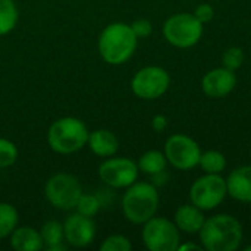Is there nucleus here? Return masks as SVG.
<instances>
[{"label": "nucleus", "mask_w": 251, "mask_h": 251, "mask_svg": "<svg viewBox=\"0 0 251 251\" xmlns=\"http://www.w3.org/2000/svg\"><path fill=\"white\" fill-rule=\"evenodd\" d=\"M200 244L207 251H235L241 247L244 229L241 222L228 213L206 218L199 232Z\"/></svg>", "instance_id": "f257e3e1"}, {"label": "nucleus", "mask_w": 251, "mask_h": 251, "mask_svg": "<svg viewBox=\"0 0 251 251\" xmlns=\"http://www.w3.org/2000/svg\"><path fill=\"white\" fill-rule=\"evenodd\" d=\"M138 46V38L129 24H109L99 35L97 47L101 59L109 65H124L128 62Z\"/></svg>", "instance_id": "f03ea898"}, {"label": "nucleus", "mask_w": 251, "mask_h": 251, "mask_svg": "<svg viewBox=\"0 0 251 251\" xmlns=\"http://www.w3.org/2000/svg\"><path fill=\"white\" fill-rule=\"evenodd\" d=\"M160 197L156 185L144 181H135L125 188L122 197V213L125 219L134 225H143L156 216Z\"/></svg>", "instance_id": "7ed1b4c3"}, {"label": "nucleus", "mask_w": 251, "mask_h": 251, "mask_svg": "<svg viewBox=\"0 0 251 251\" xmlns=\"http://www.w3.org/2000/svg\"><path fill=\"white\" fill-rule=\"evenodd\" d=\"M87 125L74 116H65L54 121L47 131V144L57 154H72L87 146Z\"/></svg>", "instance_id": "20e7f679"}, {"label": "nucleus", "mask_w": 251, "mask_h": 251, "mask_svg": "<svg viewBox=\"0 0 251 251\" xmlns=\"http://www.w3.org/2000/svg\"><path fill=\"white\" fill-rule=\"evenodd\" d=\"M203 24L190 12L169 16L162 28L165 40L176 49L194 47L203 37Z\"/></svg>", "instance_id": "39448f33"}, {"label": "nucleus", "mask_w": 251, "mask_h": 251, "mask_svg": "<svg viewBox=\"0 0 251 251\" xmlns=\"http://www.w3.org/2000/svg\"><path fill=\"white\" fill-rule=\"evenodd\" d=\"M141 240L150 251H178L181 244V231L174 221L162 216H153L143 224Z\"/></svg>", "instance_id": "423d86ee"}, {"label": "nucleus", "mask_w": 251, "mask_h": 251, "mask_svg": "<svg viewBox=\"0 0 251 251\" xmlns=\"http://www.w3.org/2000/svg\"><path fill=\"white\" fill-rule=\"evenodd\" d=\"M190 201L204 212L219 207L228 196L226 179L221 174H204L190 187Z\"/></svg>", "instance_id": "0eeeda50"}, {"label": "nucleus", "mask_w": 251, "mask_h": 251, "mask_svg": "<svg viewBox=\"0 0 251 251\" xmlns=\"http://www.w3.org/2000/svg\"><path fill=\"white\" fill-rule=\"evenodd\" d=\"M82 194L81 184L71 174H54L44 185V196L50 206L57 210H72Z\"/></svg>", "instance_id": "6e6552de"}, {"label": "nucleus", "mask_w": 251, "mask_h": 251, "mask_svg": "<svg viewBox=\"0 0 251 251\" xmlns=\"http://www.w3.org/2000/svg\"><path fill=\"white\" fill-rule=\"evenodd\" d=\"M171 87V75L160 66H144L138 69L131 79L134 96L141 100L160 99Z\"/></svg>", "instance_id": "1a4fd4ad"}, {"label": "nucleus", "mask_w": 251, "mask_h": 251, "mask_svg": "<svg viewBox=\"0 0 251 251\" xmlns=\"http://www.w3.org/2000/svg\"><path fill=\"white\" fill-rule=\"evenodd\" d=\"M168 163L178 171H191L199 166L201 149L199 143L187 134H174L168 137L163 150Z\"/></svg>", "instance_id": "9d476101"}, {"label": "nucleus", "mask_w": 251, "mask_h": 251, "mask_svg": "<svg viewBox=\"0 0 251 251\" xmlns=\"http://www.w3.org/2000/svg\"><path fill=\"white\" fill-rule=\"evenodd\" d=\"M140 175L137 162L129 157H106L99 166V178L110 188H128Z\"/></svg>", "instance_id": "9b49d317"}, {"label": "nucleus", "mask_w": 251, "mask_h": 251, "mask_svg": "<svg viewBox=\"0 0 251 251\" xmlns=\"http://www.w3.org/2000/svg\"><path fill=\"white\" fill-rule=\"evenodd\" d=\"M96 224L93 218L79 215L78 212L72 213L63 222L65 243L75 249L88 247L96 238Z\"/></svg>", "instance_id": "f8f14e48"}, {"label": "nucleus", "mask_w": 251, "mask_h": 251, "mask_svg": "<svg viewBox=\"0 0 251 251\" xmlns=\"http://www.w3.org/2000/svg\"><path fill=\"white\" fill-rule=\"evenodd\" d=\"M235 87H237L235 71H231L225 66L215 68L201 78V90L210 99H222L229 93H232Z\"/></svg>", "instance_id": "ddd939ff"}, {"label": "nucleus", "mask_w": 251, "mask_h": 251, "mask_svg": "<svg viewBox=\"0 0 251 251\" xmlns=\"http://www.w3.org/2000/svg\"><path fill=\"white\" fill-rule=\"evenodd\" d=\"M226 188L234 200L251 204V165L235 168L226 178Z\"/></svg>", "instance_id": "4468645a"}, {"label": "nucleus", "mask_w": 251, "mask_h": 251, "mask_svg": "<svg viewBox=\"0 0 251 251\" xmlns=\"http://www.w3.org/2000/svg\"><path fill=\"white\" fill-rule=\"evenodd\" d=\"M174 222H175L176 228L184 234H188V235L199 234L201 226L206 222L204 210L194 206L193 203L182 204L176 209V212L174 215Z\"/></svg>", "instance_id": "2eb2a0df"}, {"label": "nucleus", "mask_w": 251, "mask_h": 251, "mask_svg": "<svg viewBox=\"0 0 251 251\" xmlns=\"http://www.w3.org/2000/svg\"><path fill=\"white\" fill-rule=\"evenodd\" d=\"M88 149L99 157H110L115 156L119 150V140L118 137L109 129H96L88 134L87 141Z\"/></svg>", "instance_id": "dca6fc26"}, {"label": "nucleus", "mask_w": 251, "mask_h": 251, "mask_svg": "<svg viewBox=\"0 0 251 251\" xmlns=\"http://www.w3.org/2000/svg\"><path fill=\"white\" fill-rule=\"evenodd\" d=\"M9 243L15 251H40L44 249L40 231L29 225L16 226L9 237Z\"/></svg>", "instance_id": "f3484780"}, {"label": "nucleus", "mask_w": 251, "mask_h": 251, "mask_svg": "<svg viewBox=\"0 0 251 251\" xmlns=\"http://www.w3.org/2000/svg\"><path fill=\"white\" fill-rule=\"evenodd\" d=\"M44 249L50 251L65 250L66 246H63L65 241V234H63V224L57 221H47L43 224L40 229Z\"/></svg>", "instance_id": "a211bd4d"}, {"label": "nucleus", "mask_w": 251, "mask_h": 251, "mask_svg": "<svg viewBox=\"0 0 251 251\" xmlns=\"http://www.w3.org/2000/svg\"><path fill=\"white\" fill-rule=\"evenodd\" d=\"M137 165H138L140 172L154 176L157 174L165 172L168 160H166V156H165L163 151H160V150H149V151H146V153H143L140 156Z\"/></svg>", "instance_id": "6ab92c4d"}, {"label": "nucleus", "mask_w": 251, "mask_h": 251, "mask_svg": "<svg viewBox=\"0 0 251 251\" xmlns=\"http://www.w3.org/2000/svg\"><path fill=\"white\" fill-rule=\"evenodd\" d=\"M19 224L18 210L6 201L0 203V240L9 238Z\"/></svg>", "instance_id": "aec40b11"}, {"label": "nucleus", "mask_w": 251, "mask_h": 251, "mask_svg": "<svg viewBox=\"0 0 251 251\" xmlns=\"http://www.w3.org/2000/svg\"><path fill=\"white\" fill-rule=\"evenodd\" d=\"M19 12L13 0H0V37L13 31L18 24Z\"/></svg>", "instance_id": "412c9836"}, {"label": "nucleus", "mask_w": 251, "mask_h": 251, "mask_svg": "<svg viewBox=\"0 0 251 251\" xmlns=\"http://www.w3.org/2000/svg\"><path fill=\"white\" fill-rule=\"evenodd\" d=\"M226 157L224 153L218 150H207L201 151L199 166L204 174H222L226 169Z\"/></svg>", "instance_id": "4be33fe9"}, {"label": "nucleus", "mask_w": 251, "mask_h": 251, "mask_svg": "<svg viewBox=\"0 0 251 251\" xmlns=\"http://www.w3.org/2000/svg\"><path fill=\"white\" fill-rule=\"evenodd\" d=\"M101 207V201L97 196L94 194H81V197L76 201L75 206V212H78L79 215L88 216V218H94L99 210Z\"/></svg>", "instance_id": "5701e85b"}, {"label": "nucleus", "mask_w": 251, "mask_h": 251, "mask_svg": "<svg viewBox=\"0 0 251 251\" xmlns=\"http://www.w3.org/2000/svg\"><path fill=\"white\" fill-rule=\"evenodd\" d=\"M18 147L7 138H0V169L10 168L18 160Z\"/></svg>", "instance_id": "b1692460"}, {"label": "nucleus", "mask_w": 251, "mask_h": 251, "mask_svg": "<svg viewBox=\"0 0 251 251\" xmlns=\"http://www.w3.org/2000/svg\"><path fill=\"white\" fill-rule=\"evenodd\" d=\"M132 243L128 237L122 234H113L109 235L103 243L100 244V251H131Z\"/></svg>", "instance_id": "393cba45"}, {"label": "nucleus", "mask_w": 251, "mask_h": 251, "mask_svg": "<svg viewBox=\"0 0 251 251\" xmlns=\"http://www.w3.org/2000/svg\"><path fill=\"white\" fill-rule=\"evenodd\" d=\"M244 62V51L241 47H229L224 51V56H222V63L225 68L231 69V71H237L241 68Z\"/></svg>", "instance_id": "a878e982"}, {"label": "nucleus", "mask_w": 251, "mask_h": 251, "mask_svg": "<svg viewBox=\"0 0 251 251\" xmlns=\"http://www.w3.org/2000/svg\"><path fill=\"white\" fill-rule=\"evenodd\" d=\"M131 28L134 31V34L137 35V38H146L151 34L153 31V25L149 19L146 18H140V19H135L132 24H131Z\"/></svg>", "instance_id": "bb28decb"}, {"label": "nucleus", "mask_w": 251, "mask_h": 251, "mask_svg": "<svg viewBox=\"0 0 251 251\" xmlns=\"http://www.w3.org/2000/svg\"><path fill=\"white\" fill-rule=\"evenodd\" d=\"M194 16L204 25V24H207V22H210L212 19H213V16H215V9H213V6L212 4H209V3H201V4H199L196 9H194Z\"/></svg>", "instance_id": "cd10ccee"}, {"label": "nucleus", "mask_w": 251, "mask_h": 251, "mask_svg": "<svg viewBox=\"0 0 251 251\" xmlns=\"http://www.w3.org/2000/svg\"><path fill=\"white\" fill-rule=\"evenodd\" d=\"M151 128L156 131V132H162L168 128V118L165 115H156L153 119H151Z\"/></svg>", "instance_id": "c85d7f7f"}, {"label": "nucleus", "mask_w": 251, "mask_h": 251, "mask_svg": "<svg viewBox=\"0 0 251 251\" xmlns=\"http://www.w3.org/2000/svg\"><path fill=\"white\" fill-rule=\"evenodd\" d=\"M185 250H204L201 244H194V243H181L179 247H178V251H185Z\"/></svg>", "instance_id": "c756f323"}, {"label": "nucleus", "mask_w": 251, "mask_h": 251, "mask_svg": "<svg viewBox=\"0 0 251 251\" xmlns=\"http://www.w3.org/2000/svg\"><path fill=\"white\" fill-rule=\"evenodd\" d=\"M246 251H251V244L249 246V247H246Z\"/></svg>", "instance_id": "7c9ffc66"}, {"label": "nucleus", "mask_w": 251, "mask_h": 251, "mask_svg": "<svg viewBox=\"0 0 251 251\" xmlns=\"http://www.w3.org/2000/svg\"><path fill=\"white\" fill-rule=\"evenodd\" d=\"M250 153H251V147H250Z\"/></svg>", "instance_id": "2f4dec72"}]
</instances>
